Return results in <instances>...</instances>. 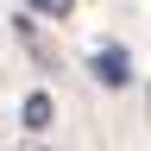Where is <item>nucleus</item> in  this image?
<instances>
[{
	"instance_id": "1",
	"label": "nucleus",
	"mask_w": 151,
	"mask_h": 151,
	"mask_svg": "<svg viewBox=\"0 0 151 151\" xmlns=\"http://www.w3.org/2000/svg\"><path fill=\"white\" fill-rule=\"evenodd\" d=\"M94 76H101L107 88H126V82H132V63H126V50H94Z\"/></svg>"
},
{
	"instance_id": "2",
	"label": "nucleus",
	"mask_w": 151,
	"mask_h": 151,
	"mask_svg": "<svg viewBox=\"0 0 151 151\" xmlns=\"http://www.w3.org/2000/svg\"><path fill=\"white\" fill-rule=\"evenodd\" d=\"M50 113H57V107H50V94H25V113H19V120H25L32 132H44V126H50Z\"/></svg>"
},
{
	"instance_id": "3",
	"label": "nucleus",
	"mask_w": 151,
	"mask_h": 151,
	"mask_svg": "<svg viewBox=\"0 0 151 151\" xmlns=\"http://www.w3.org/2000/svg\"><path fill=\"white\" fill-rule=\"evenodd\" d=\"M25 6H38V13H50V19H63V13H76V0H25Z\"/></svg>"
}]
</instances>
